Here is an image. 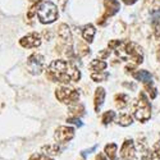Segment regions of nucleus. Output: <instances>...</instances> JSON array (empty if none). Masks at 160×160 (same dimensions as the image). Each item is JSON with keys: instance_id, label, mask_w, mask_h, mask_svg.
Here are the masks:
<instances>
[{"instance_id": "nucleus-1", "label": "nucleus", "mask_w": 160, "mask_h": 160, "mask_svg": "<svg viewBox=\"0 0 160 160\" xmlns=\"http://www.w3.org/2000/svg\"><path fill=\"white\" fill-rule=\"evenodd\" d=\"M46 76L49 79L54 82H60V83H71V82H77L81 78V72L77 69L71 62L67 60H54L51 62L49 68L46 71Z\"/></svg>"}, {"instance_id": "nucleus-2", "label": "nucleus", "mask_w": 160, "mask_h": 160, "mask_svg": "<svg viewBox=\"0 0 160 160\" xmlns=\"http://www.w3.org/2000/svg\"><path fill=\"white\" fill-rule=\"evenodd\" d=\"M109 48L115 51V54L123 60H132L135 64H141L143 60V52L141 46L132 41L113 40L109 42Z\"/></svg>"}, {"instance_id": "nucleus-3", "label": "nucleus", "mask_w": 160, "mask_h": 160, "mask_svg": "<svg viewBox=\"0 0 160 160\" xmlns=\"http://www.w3.org/2000/svg\"><path fill=\"white\" fill-rule=\"evenodd\" d=\"M132 113L135 118L140 122H146L149 121L151 117V106L149 104V99L146 98L143 92H141L138 99L133 102L132 105Z\"/></svg>"}, {"instance_id": "nucleus-4", "label": "nucleus", "mask_w": 160, "mask_h": 160, "mask_svg": "<svg viewBox=\"0 0 160 160\" xmlns=\"http://www.w3.org/2000/svg\"><path fill=\"white\" fill-rule=\"evenodd\" d=\"M36 14L40 19V22L41 23H52L59 16L58 13V7L51 3V2H45L42 4H40L37 7V10H36Z\"/></svg>"}, {"instance_id": "nucleus-5", "label": "nucleus", "mask_w": 160, "mask_h": 160, "mask_svg": "<svg viewBox=\"0 0 160 160\" xmlns=\"http://www.w3.org/2000/svg\"><path fill=\"white\" fill-rule=\"evenodd\" d=\"M55 96L59 101L64 102V104H71V105H74L78 102V99H79V92L73 90V88H69V87H65V86H62V87H58L55 90Z\"/></svg>"}, {"instance_id": "nucleus-6", "label": "nucleus", "mask_w": 160, "mask_h": 160, "mask_svg": "<svg viewBox=\"0 0 160 160\" xmlns=\"http://www.w3.org/2000/svg\"><path fill=\"white\" fill-rule=\"evenodd\" d=\"M27 71L33 74V76H37L40 74L44 68H45V58L41 55V54H37V52H35V54H32L31 57H28L27 59Z\"/></svg>"}, {"instance_id": "nucleus-7", "label": "nucleus", "mask_w": 160, "mask_h": 160, "mask_svg": "<svg viewBox=\"0 0 160 160\" xmlns=\"http://www.w3.org/2000/svg\"><path fill=\"white\" fill-rule=\"evenodd\" d=\"M74 137V129L68 126H60L54 133V138L58 143H65Z\"/></svg>"}, {"instance_id": "nucleus-8", "label": "nucleus", "mask_w": 160, "mask_h": 160, "mask_svg": "<svg viewBox=\"0 0 160 160\" xmlns=\"http://www.w3.org/2000/svg\"><path fill=\"white\" fill-rule=\"evenodd\" d=\"M21 46L26 48V49H32V48H38L41 45V36L36 32L28 33L27 36H23L19 40Z\"/></svg>"}, {"instance_id": "nucleus-9", "label": "nucleus", "mask_w": 160, "mask_h": 160, "mask_svg": "<svg viewBox=\"0 0 160 160\" xmlns=\"http://www.w3.org/2000/svg\"><path fill=\"white\" fill-rule=\"evenodd\" d=\"M104 5H105V14L101 17L100 21H98L100 24L104 23V21L108 18V17H112L114 14H117V13L119 12V9H121V4H119V2H117V0H104Z\"/></svg>"}, {"instance_id": "nucleus-10", "label": "nucleus", "mask_w": 160, "mask_h": 160, "mask_svg": "<svg viewBox=\"0 0 160 160\" xmlns=\"http://www.w3.org/2000/svg\"><path fill=\"white\" fill-rule=\"evenodd\" d=\"M136 155V149H135V143L132 140H126L122 145L121 149V158L122 160H133Z\"/></svg>"}, {"instance_id": "nucleus-11", "label": "nucleus", "mask_w": 160, "mask_h": 160, "mask_svg": "<svg viewBox=\"0 0 160 160\" xmlns=\"http://www.w3.org/2000/svg\"><path fill=\"white\" fill-rule=\"evenodd\" d=\"M58 36L63 40V41L65 42H68V44H72V32L68 27V24H65V23H62L59 27H58Z\"/></svg>"}, {"instance_id": "nucleus-12", "label": "nucleus", "mask_w": 160, "mask_h": 160, "mask_svg": "<svg viewBox=\"0 0 160 160\" xmlns=\"http://www.w3.org/2000/svg\"><path fill=\"white\" fill-rule=\"evenodd\" d=\"M137 149L140 151V155H141V159L142 160H146L148 158H150V149L148 146V142H146V140L143 137L138 138L137 140Z\"/></svg>"}, {"instance_id": "nucleus-13", "label": "nucleus", "mask_w": 160, "mask_h": 160, "mask_svg": "<svg viewBox=\"0 0 160 160\" xmlns=\"http://www.w3.org/2000/svg\"><path fill=\"white\" fill-rule=\"evenodd\" d=\"M95 33H96V30L92 24H86L83 27V30H82V37L88 44L92 42V40H94V37H95Z\"/></svg>"}, {"instance_id": "nucleus-14", "label": "nucleus", "mask_w": 160, "mask_h": 160, "mask_svg": "<svg viewBox=\"0 0 160 160\" xmlns=\"http://www.w3.org/2000/svg\"><path fill=\"white\" fill-rule=\"evenodd\" d=\"M105 100V90L102 87H98L95 91V99H94V104H95V110L99 112L101 105Z\"/></svg>"}, {"instance_id": "nucleus-15", "label": "nucleus", "mask_w": 160, "mask_h": 160, "mask_svg": "<svg viewBox=\"0 0 160 160\" xmlns=\"http://www.w3.org/2000/svg\"><path fill=\"white\" fill-rule=\"evenodd\" d=\"M133 77H135L137 81L140 82H143L145 85L146 83H149V82H152V76L150 74V72L148 71H137L136 73H133Z\"/></svg>"}, {"instance_id": "nucleus-16", "label": "nucleus", "mask_w": 160, "mask_h": 160, "mask_svg": "<svg viewBox=\"0 0 160 160\" xmlns=\"http://www.w3.org/2000/svg\"><path fill=\"white\" fill-rule=\"evenodd\" d=\"M108 67V64H106V62L104 60H92L90 63V69L92 71V73H99V72H104V69Z\"/></svg>"}, {"instance_id": "nucleus-17", "label": "nucleus", "mask_w": 160, "mask_h": 160, "mask_svg": "<svg viewBox=\"0 0 160 160\" xmlns=\"http://www.w3.org/2000/svg\"><path fill=\"white\" fill-rule=\"evenodd\" d=\"M129 104V96L126 94H119L115 96V105L118 109H124Z\"/></svg>"}, {"instance_id": "nucleus-18", "label": "nucleus", "mask_w": 160, "mask_h": 160, "mask_svg": "<svg viewBox=\"0 0 160 160\" xmlns=\"http://www.w3.org/2000/svg\"><path fill=\"white\" fill-rule=\"evenodd\" d=\"M132 115L129 113H121L117 118V123L119 126H123V127H127L129 124H132Z\"/></svg>"}, {"instance_id": "nucleus-19", "label": "nucleus", "mask_w": 160, "mask_h": 160, "mask_svg": "<svg viewBox=\"0 0 160 160\" xmlns=\"http://www.w3.org/2000/svg\"><path fill=\"white\" fill-rule=\"evenodd\" d=\"M117 145L115 143H109L105 146V156H108L110 160H118L117 158Z\"/></svg>"}, {"instance_id": "nucleus-20", "label": "nucleus", "mask_w": 160, "mask_h": 160, "mask_svg": "<svg viewBox=\"0 0 160 160\" xmlns=\"http://www.w3.org/2000/svg\"><path fill=\"white\" fill-rule=\"evenodd\" d=\"M60 151V148L58 143H54V145H48V146H44L42 148V154L45 155H58Z\"/></svg>"}, {"instance_id": "nucleus-21", "label": "nucleus", "mask_w": 160, "mask_h": 160, "mask_svg": "<svg viewBox=\"0 0 160 160\" xmlns=\"http://www.w3.org/2000/svg\"><path fill=\"white\" fill-rule=\"evenodd\" d=\"M109 78V74L106 72H99V73H91V79L95 82H102Z\"/></svg>"}, {"instance_id": "nucleus-22", "label": "nucleus", "mask_w": 160, "mask_h": 160, "mask_svg": "<svg viewBox=\"0 0 160 160\" xmlns=\"http://www.w3.org/2000/svg\"><path fill=\"white\" fill-rule=\"evenodd\" d=\"M83 112H85L83 106L81 104H78V102L74 104V106H72V108H71V114H72V117H76V118H78V115L83 114Z\"/></svg>"}, {"instance_id": "nucleus-23", "label": "nucleus", "mask_w": 160, "mask_h": 160, "mask_svg": "<svg viewBox=\"0 0 160 160\" xmlns=\"http://www.w3.org/2000/svg\"><path fill=\"white\" fill-rule=\"evenodd\" d=\"M115 118V113L113 110H108V112H105L104 115H102V123L106 126V124H109L110 122H113V119Z\"/></svg>"}, {"instance_id": "nucleus-24", "label": "nucleus", "mask_w": 160, "mask_h": 160, "mask_svg": "<svg viewBox=\"0 0 160 160\" xmlns=\"http://www.w3.org/2000/svg\"><path fill=\"white\" fill-rule=\"evenodd\" d=\"M30 160H54V159L45 155V154H42V152H37V154H33L30 158Z\"/></svg>"}, {"instance_id": "nucleus-25", "label": "nucleus", "mask_w": 160, "mask_h": 160, "mask_svg": "<svg viewBox=\"0 0 160 160\" xmlns=\"http://www.w3.org/2000/svg\"><path fill=\"white\" fill-rule=\"evenodd\" d=\"M88 52H90L88 46L82 45V44H79V45H78V55H79V57H85V55L88 54Z\"/></svg>"}, {"instance_id": "nucleus-26", "label": "nucleus", "mask_w": 160, "mask_h": 160, "mask_svg": "<svg viewBox=\"0 0 160 160\" xmlns=\"http://www.w3.org/2000/svg\"><path fill=\"white\" fill-rule=\"evenodd\" d=\"M145 86H146V90L149 91L150 98H151V99H155V98H156V90H155V87H152V82L146 83Z\"/></svg>"}, {"instance_id": "nucleus-27", "label": "nucleus", "mask_w": 160, "mask_h": 160, "mask_svg": "<svg viewBox=\"0 0 160 160\" xmlns=\"http://www.w3.org/2000/svg\"><path fill=\"white\" fill-rule=\"evenodd\" d=\"M67 122H68V123H72V124H76V126H78V127H81V126H82L81 121H79L78 118H76V117H71V118H68V119H67Z\"/></svg>"}, {"instance_id": "nucleus-28", "label": "nucleus", "mask_w": 160, "mask_h": 160, "mask_svg": "<svg viewBox=\"0 0 160 160\" xmlns=\"http://www.w3.org/2000/svg\"><path fill=\"white\" fill-rule=\"evenodd\" d=\"M151 18H152L154 22H156V21L160 19V9H159V10H154V12H151Z\"/></svg>"}, {"instance_id": "nucleus-29", "label": "nucleus", "mask_w": 160, "mask_h": 160, "mask_svg": "<svg viewBox=\"0 0 160 160\" xmlns=\"http://www.w3.org/2000/svg\"><path fill=\"white\" fill-rule=\"evenodd\" d=\"M150 160H160V154L152 150V152L150 154Z\"/></svg>"}, {"instance_id": "nucleus-30", "label": "nucleus", "mask_w": 160, "mask_h": 160, "mask_svg": "<svg viewBox=\"0 0 160 160\" xmlns=\"http://www.w3.org/2000/svg\"><path fill=\"white\" fill-rule=\"evenodd\" d=\"M154 150H155L156 152H159V154H160V140H159V141L155 143V146H154Z\"/></svg>"}, {"instance_id": "nucleus-31", "label": "nucleus", "mask_w": 160, "mask_h": 160, "mask_svg": "<svg viewBox=\"0 0 160 160\" xmlns=\"http://www.w3.org/2000/svg\"><path fill=\"white\" fill-rule=\"evenodd\" d=\"M96 160H108V159H106L105 154H98V156H96Z\"/></svg>"}, {"instance_id": "nucleus-32", "label": "nucleus", "mask_w": 160, "mask_h": 160, "mask_svg": "<svg viewBox=\"0 0 160 160\" xmlns=\"http://www.w3.org/2000/svg\"><path fill=\"white\" fill-rule=\"evenodd\" d=\"M137 2V0H123V3L127 4V5H132V4H135Z\"/></svg>"}, {"instance_id": "nucleus-33", "label": "nucleus", "mask_w": 160, "mask_h": 160, "mask_svg": "<svg viewBox=\"0 0 160 160\" xmlns=\"http://www.w3.org/2000/svg\"><path fill=\"white\" fill-rule=\"evenodd\" d=\"M158 58L160 59V45H159V51H158Z\"/></svg>"}]
</instances>
